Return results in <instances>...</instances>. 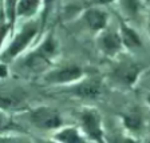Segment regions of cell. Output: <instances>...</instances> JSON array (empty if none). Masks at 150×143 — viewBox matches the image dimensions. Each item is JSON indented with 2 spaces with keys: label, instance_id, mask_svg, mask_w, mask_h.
I'll list each match as a JSON object with an SVG mask.
<instances>
[{
  "label": "cell",
  "instance_id": "1",
  "mask_svg": "<svg viewBox=\"0 0 150 143\" xmlns=\"http://www.w3.org/2000/svg\"><path fill=\"white\" fill-rule=\"evenodd\" d=\"M48 3H46L40 16L23 22L22 25L16 28L15 34L1 48V62L7 64L16 63L23 55L28 52L43 36L44 24L48 18Z\"/></svg>",
  "mask_w": 150,
  "mask_h": 143
},
{
  "label": "cell",
  "instance_id": "2",
  "mask_svg": "<svg viewBox=\"0 0 150 143\" xmlns=\"http://www.w3.org/2000/svg\"><path fill=\"white\" fill-rule=\"evenodd\" d=\"M59 56L60 43L58 40L55 30L51 28L44 32L40 40L16 63H19V67L28 74L43 75L56 64Z\"/></svg>",
  "mask_w": 150,
  "mask_h": 143
},
{
  "label": "cell",
  "instance_id": "3",
  "mask_svg": "<svg viewBox=\"0 0 150 143\" xmlns=\"http://www.w3.org/2000/svg\"><path fill=\"white\" fill-rule=\"evenodd\" d=\"M146 71V66L131 54H122L117 59L111 60L106 78L111 86L119 90L130 91L139 82L141 76Z\"/></svg>",
  "mask_w": 150,
  "mask_h": 143
},
{
  "label": "cell",
  "instance_id": "4",
  "mask_svg": "<svg viewBox=\"0 0 150 143\" xmlns=\"http://www.w3.org/2000/svg\"><path fill=\"white\" fill-rule=\"evenodd\" d=\"M87 75V71L83 66L78 63H56L51 70L42 75V83L51 87H70L72 84L81 82Z\"/></svg>",
  "mask_w": 150,
  "mask_h": 143
},
{
  "label": "cell",
  "instance_id": "5",
  "mask_svg": "<svg viewBox=\"0 0 150 143\" xmlns=\"http://www.w3.org/2000/svg\"><path fill=\"white\" fill-rule=\"evenodd\" d=\"M23 115L28 125L40 132H56L66 126L63 115L54 107L35 106L25 111Z\"/></svg>",
  "mask_w": 150,
  "mask_h": 143
},
{
  "label": "cell",
  "instance_id": "6",
  "mask_svg": "<svg viewBox=\"0 0 150 143\" xmlns=\"http://www.w3.org/2000/svg\"><path fill=\"white\" fill-rule=\"evenodd\" d=\"M78 127L90 143H107V132L105 130L103 118L95 107H83L76 112Z\"/></svg>",
  "mask_w": 150,
  "mask_h": 143
},
{
  "label": "cell",
  "instance_id": "7",
  "mask_svg": "<svg viewBox=\"0 0 150 143\" xmlns=\"http://www.w3.org/2000/svg\"><path fill=\"white\" fill-rule=\"evenodd\" d=\"M78 19L82 28L95 37L110 27V12L103 3H91Z\"/></svg>",
  "mask_w": 150,
  "mask_h": 143
},
{
  "label": "cell",
  "instance_id": "8",
  "mask_svg": "<svg viewBox=\"0 0 150 143\" xmlns=\"http://www.w3.org/2000/svg\"><path fill=\"white\" fill-rule=\"evenodd\" d=\"M105 88V79L98 74H87L81 82L70 87L62 88L63 94L82 100H95L102 97Z\"/></svg>",
  "mask_w": 150,
  "mask_h": 143
},
{
  "label": "cell",
  "instance_id": "9",
  "mask_svg": "<svg viewBox=\"0 0 150 143\" xmlns=\"http://www.w3.org/2000/svg\"><path fill=\"white\" fill-rule=\"evenodd\" d=\"M97 48L103 58L114 60L122 54H125V47L122 43L118 28L110 25L107 30L97 36Z\"/></svg>",
  "mask_w": 150,
  "mask_h": 143
},
{
  "label": "cell",
  "instance_id": "10",
  "mask_svg": "<svg viewBox=\"0 0 150 143\" xmlns=\"http://www.w3.org/2000/svg\"><path fill=\"white\" fill-rule=\"evenodd\" d=\"M31 108L28 106L27 94L23 88L9 87L1 88V112H7L11 115L24 114Z\"/></svg>",
  "mask_w": 150,
  "mask_h": 143
},
{
  "label": "cell",
  "instance_id": "11",
  "mask_svg": "<svg viewBox=\"0 0 150 143\" xmlns=\"http://www.w3.org/2000/svg\"><path fill=\"white\" fill-rule=\"evenodd\" d=\"M115 16L117 20H118V31L119 35H121L123 47H125V51L129 54H133L135 51L141 50L144 47V42H142L139 32L125 18H122L119 13H117Z\"/></svg>",
  "mask_w": 150,
  "mask_h": 143
},
{
  "label": "cell",
  "instance_id": "12",
  "mask_svg": "<svg viewBox=\"0 0 150 143\" xmlns=\"http://www.w3.org/2000/svg\"><path fill=\"white\" fill-rule=\"evenodd\" d=\"M119 119H121V125L123 127V131L134 135V137L141 134L145 130V126H146L144 114L137 108H131L122 112L119 115Z\"/></svg>",
  "mask_w": 150,
  "mask_h": 143
},
{
  "label": "cell",
  "instance_id": "13",
  "mask_svg": "<svg viewBox=\"0 0 150 143\" xmlns=\"http://www.w3.org/2000/svg\"><path fill=\"white\" fill-rule=\"evenodd\" d=\"M46 3L43 1H35V0H22L16 1V16L20 22H28L32 19L40 16L43 12Z\"/></svg>",
  "mask_w": 150,
  "mask_h": 143
},
{
  "label": "cell",
  "instance_id": "14",
  "mask_svg": "<svg viewBox=\"0 0 150 143\" xmlns=\"http://www.w3.org/2000/svg\"><path fill=\"white\" fill-rule=\"evenodd\" d=\"M52 138L59 143H90L76 125H66L54 132Z\"/></svg>",
  "mask_w": 150,
  "mask_h": 143
},
{
  "label": "cell",
  "instance_id": "15",
  "mask_svg": "<svg viewBox=\"0 0 150 143\" xmlns=\"http://www.w3.org/2000/svg\"><path fill=\"white\" fill-rule=\"evenodd\" d=\"M107 143H139V139L126 131H114L107 134Z\"/></svg>",
  "mask_w": 150,
  "mask_h": 143
},
{
  "label": "cell",
  "instance_id": "16",
  "mask_svg": "<svg viewBox=\"0 0 150 143\" xmlns=\"http://www.w3.org/2000/svg\"><path fill=\"white\" fill-rule=\"evenodd\" d=\"M0 143H35V139L27 134H1Z\"/></svg>",
  "mask_w": 150,
  "mask_h": 143
},
{
  "label": "cell",
  "instance_id": "17",
  "mask_svg": "<svg viewBox=\"0 0 150 143\" xmlns=\"http://www.w3.org/2000/svg\"><path fill=\"white\" fill-rule=\"evenodd\" d=\"M11 75V64H7V63L1 62V80H7Z\"/></svg>",
  "mask_w": 150,
  "mask_h": 143
},
{
  "label": "cell",
  "instance_id": "18",
  "mask_svg": "<svg viewBox=\"0 0 150 143\" xmlns=\"http://www.w3.org/2000/svg\"><path fill=\"white\" fill-rule=\"evenodd\" d=\"M35 143H59L58 140H55L52 137L51 138H42V137H34Z\"/></svg>",
  "mask_w": 150,
  "mask_h": 143
},
{
  "label": "cell",
  "instance_id": "19",
  "mask_svg": "<svg viewBox=\"0 0 150 143\" xmlns=\"http://www.w3.org/2000/svg\"><path fill=\"white\" fill-rule=\"evenodd\" d=\"M147 34L150 37V3L147 4Z\"/></svg>",
  "mask_w": 150,
  "mask_h": 143
},
{
  "label": "cell",
  "instance_id": "20",
  "mask_svg": "<svg viewBox=\"0 0 150 143\" xmlns=\"http://www.w3.org/2000/svg\"><path fill=\"white\" fill-rule=\"evenodd\" d=\"M145 102H146V106L149 107V110H150V92L146 94V97H145Z\"/></svg>",
  "mask_w": 150,
  "mask_h": 143
},
{
  "label": "cell",
  "instance_id": "21",
  "mask_svg": "<svg viewBox=\"0 0 150 143\" xmlns=\"http://www.w3.org/2000/svg\"><path fill=\"white\" fill-rule=\"evenodd\" d=\"M147 143H150V138H149V142H147Z\"/></svg>",
  "mask_w": 150,
  "mask_h": 143
}]
</instances>
